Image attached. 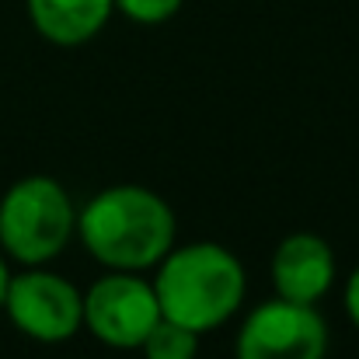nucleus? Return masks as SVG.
<instances>
[{
	"mask_svg": "<svg viewBox=\"0 0 359 359\" xmlns=\"http://www.w3.org/2000/svg\"><path fill=\"white\" fill-rule=\"evenodd\" d=\"M112 4H116V11H119L126 21L154 28V25L171 21V18L182 11L185 0H112Z\"/></svg>",
	"mask_w": 359,
	"mask_h": 359,
	"instance_id": "10",
	"label": "nucleus"
},
{
	"mask_svg": "<svg viewBox=\"0 0 359 359\" xmlns=\"http://www.w3.org/2000/svg\"><path fill=\"white\" fill-rule=\"evenodd\" d=\"M32 28L60 49L88 46L116 14L112 0H25Z\"/></svg>",
	"mask_w": 359,
	"mask_h": 359,
	"instance_id": "8",
	"label": "nucleus"
},
{
	"mask_svg": "<svg viewBox=\"0 0 359 359\" xmlns=\"http://www.w3.org/2000/svg\"><path fill=\"white\" fill-rule=\"evenodd\" d=\"M77 241L102 269L147 272L175 248L178 220L161 192L119 182L77 210Z\"/></svg>",
	"mask_w": 359,
	"mask_h": 359,
	"instance_id": "1",
	"label": "nucleus"
},
{
	"mask_svg": "<svg viewBox=\"0 0 359 359\" xmlns=\"http://www.w3.org/2000/svg\"><path fill=\"white\" fill-rule=\"evenodd\" d=\"M157 321L161 304L143 272L105 269L84 290V328L109 349H140Z\"/></svg>",
	"mask_w": 359,
	"mask_h": 359,
	"instance_id": "6",
	"label": "nucleus"
},
{
	"mask_svg": "<svg viewBox=\"0 0 359 359\" xmlns=\"http://www.w3.org/2000/svg\"><path fill=\"white\" fill-rule=\"evenodd\" d=\"M269 276H272L276 297L318 307L328 297V290L335 286L339 262H335L332 244L321 234L297 231L276 244L272 262H269Z\"/></svg>",
	"mask_w": 359,
	"mask_h": 359,
	"instance_id": "7",
	"label": "nucleus"
},
{
	"mask_svg": "<svg viewBox=\"0 0 359 359\" xmlns=\"http://www.w3.org/2000/svg\"><path fill=\"white\" fill-rule=\"evenodd\" d=\"M342 307H346V318L353 321V328H359V265L349 272V279H346V290H342Z\"/></svg>",
	"mask_w": 359,
	"mask_h": 359,
	"instance_id": "11",
	"label": "nucleus"
},
{
	"mask_svg": "<svg viewBox=\"0 0 359 359\" xmlns=\"http://www.w3.org/2000/svg\"><path fill=\"white\" fill-rule=\"evenodd\" d=\"M7 283H11V265H7V255L0 251V307H4V293H7Z\"/></svg>",
	"mask_w": 359,
	"mask_h": 359,
	"instance_id": "12",
	"label": "nucleus"
},
{
	"mask_svg": "<svg viewBox=\"0 0 359 359\" xmlns=\"http://www.w3.org/2000/svg\"><path fill=\"white\" fill-rule=\"evenodd\" d=\"M77 238V206L53 175H25L0 196V251L18 265H49Z\"/></svg>",
	"mask_w": 359,
	"mask_h": 359,
	"instance_id": "3",
	"label": "nucleus"
},
{
	"mask_svg": "<svg viewBox=\"0 0 359 359\" xmlns=\"http://www.w3.org/2000/svg\"><path fill=\"white\" fill-rule=\"evenodd\" d=\"M0 311L25 339L60 346L84 328V290L53 269L25 265L21 272H11Z\"/></svg>",
	"mask_w": 359,
	"mask_h": 359,
	"instance_id": "4",
	"label": "nucleus"
},
{
	"mask_svg": "<svg viewBox=\"0 0 359 359\" xmlns=\"http://www.w3.org/2000/svg\"><path fill=\"white\" fill-rule=\"evenodd\" d=\"M150 283L161 304V318L196 335H210L234 321L248 297L244 262L217 241L175 244L154 265Z\"/></svg>",
	"mask_w": 359,
	"mask_h": 359,
	"instance_id": "2",
	"label": "nucleus"
},
{
	"mask_svg": "<svg viewBox=\"0 0 359 359\" xmlns=\"http://www.w3.org/2000/svg\"><path fill=\"white\" fill-rule=\"evenodd\" d=\"M328 346L332 332L314 304L272 297L244 314L234 359H325Z\"/></svg>",
	"mask_w": 359,
	"mask_h": 359,
	"instance_id": "5",
	"label": "nucleus"
},
{
	"mask_svg": "<svg viewBox=\"0 0 359 359\" xmlns=\"http://www.w3.org/2000/svg\"><path fill=\"white\" fill-rule=\"evenodd\" d=\"M199 339L203 335H196V332H189V328H182V325L168 321V318H161L150 328V335L143 339L140 353H143V359H196L199 356Z\"/></svg>",
	"mask_w": 359,
	"mask_h": 359,
	"instance_id": "9",
	"label": "nucleus"
}]
</instances>
